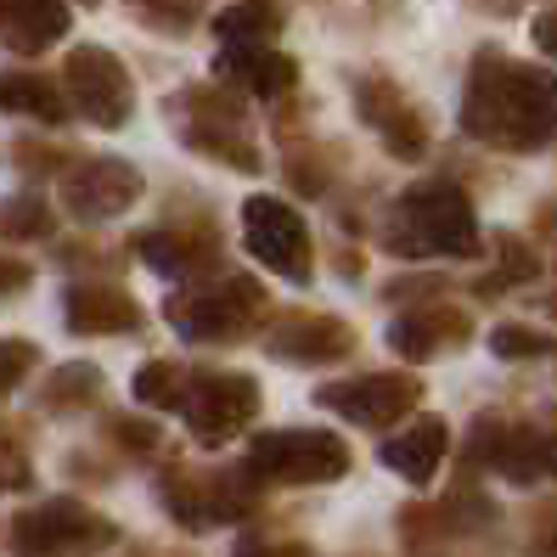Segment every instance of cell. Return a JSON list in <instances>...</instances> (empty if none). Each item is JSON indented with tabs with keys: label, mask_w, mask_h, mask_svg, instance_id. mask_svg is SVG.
Returning <instances> with one entry per match:
<instances>
[{
	"label": "cell",
	"mask_w": 557,
	"mask_h": 557,
	"mask_svg": "<svg viewBox=\"0 0 557 557\" xmlns=\"http://www.w3.org/2000/svg\"><path fill=\"white\" fill-rule=\"evenodd\" d=\"M113 434H119L124 445H136V450H152V445H158V429H152V422H129V417H119V422H113Z\"/></svg>",
	"instance_id": "obj_29"
},
{
	"label": "cell",
	"mask_w": 557,
	"mask_h": 557,
	"mask_svg": "<svg viewBox=\"0 0 557 557\" xmlns=\"http://www.w3.org/2000/svg\"><path fill=\"white\" fill-rule=\"evenodd\" d=\"M468 456H473V462H484V468H496L512 484L557 479V440L541 434V429H518V422L484 417L479 429H473V440H468Z\"/></svg>",
	"instance_id": "obj_9"
},
{
	"label": "cell",
	"mask_w": 557,
	"mask_h": 557,
	"mask_svg": "<svg viewBox=\"0 0 557 557\" xmlns=\"http://www.w3.org/2000/svg\"><path fill=\"white\" fill-rule=\"evenodd\" d=\"M417 377L406 372H372V377H344V383H321L315 388V406L338 411L349 422H360V429H388V422L411 417L417 406Z\"/></svg>",
	"instance_id": "obj_11"
},
{
	"label": "cell",
	"mask_w": 557,
	"mask_h": 557,
	"mask_svg": "<svg viewBox=\"0 0 557 557\" xmlns=\"http://www.w3.org/2000/svg\"><path fill=\"white\" fill-rule=\"evenodd\" d=\"M490 349H496L502 360H535V355H557V338L507 321V326H496V333H490Z\"/></svg>",
	"instance_id": "obj_27"
},
{
	"label": "cell",
	"mask_w": 557,
	"mask_h": 557,
	"mask_svg": "<svg viewBox=\"0 0 557 557\" xmlns=\"http://www.w3.org/2000/svg\"><path fill=\"white\" fill-rule=\"evenodd\" d=\"M96 395H102V372L85 367V360L62 367V372L46 383V406H51V411H74V406H85V400H96Z\"/></svg>",
	"instance_id": "obj_25"
},
{
	"label": "cell",
	"mask_w": 557,
	"mask_h": 557,
	"mask_svg": "<svg viewBox=\"0 0 557 557\" xmlns=\"http://www.w3.org/2000/svg\"><path fill=\"white\" fill-rule=\"evenodd\" d=\"M62 35H69L62 0H0V40L12 51H46Z\"/></svg>",
	"instance_id": "obj_17"
},
{
	"label": "cell",
	"mask_w": 557,
	"mask_h": 557,
	"mask_svg": "<svg viewBox=\"0 0 557 557\" xmlns=\"http://www.w3.org/2000/svg\"><path fill=\"white\" fill-rule=\"evenodd\" d=\"M462 338H468V321L450 310H411L388 326V349L400 360H429L440 344H462Z\"/></svg>",
	"instance_id": "obj_20"
},
{
	"label": "cell",
	"mask_w": 557,
	"mask_h": 557,
	"mask_svg": "<svg viewBox=\"0 0 557 557\" xmlns=\"http://www.w3.org/2000/svg\"><path fill=\"white\" fill-rule=\"evenodd\" d=\"M57 232V214L51 203L40 198V191H17V198L0 203V237H12V243H40Z\"/></svg>",
	"instance_id": "obj_22"
},
{
	"label": "cell",
	"mask_w": 557,
	"mask_h": 557,
	"mask_svg": "<svg viewBox=\"0 0 557 557\" xmlns=\"http://www.w3.org/2000/svg\"><path fill=\"white\" fill-rule=\"evenodd\" d=\"M214 74L232 85L237 96H287L293 85H299L293 57H282L271 40H225Z\"/></svg>",
	"instance_id": "obj_14"
},
{
	"label": "cell",
	"mask_w": 557,
	"mask_h": 557,
	"mask_svg": "<svg viewBox=\"0 0 557 557\" xmlns=\"http://www.w3.org/2000/svg\"><path fill=\"white\" fill-rule=\"evenodd\" d=\"M136 198H141V175L119 158H90L69 175V186H62V203H69V214L85 220V225L124 214Z\"/></svg>",
	"instance_id": "obj_13"
},
{
	"label": "cell",
	"mask_w": 557,
	"mask_h": 557,
	"mask_svg": "<svg viewBox=\"0 0 557 557\" xmlns=\"http://www.w3.org/2000/svg\"><path fill=\"white\" fill-rule=\"evenodd\" d=\"M265 349H271L276 360H299V367H315V360H338V355H349V349H355V333H349V321H338V315H305V310H287V315H276Z\"/></svg>",
	"instance_id": "obj_15"
},
{
	"label": "cell",
	"mask_w": 557,
	"mask_h": 557,
	"mask_svg": "<svg viewBox=\"0 0 557 557\" xmlns=\"http://www.w3.org/2000/svg\"><path fill=\"white\" fill-rule=\"evenodd\" d=\"M35 360L40 349L35 344H23V338H0V395H12V388L35 372Z\"/></svg>",
	"instance_id": "obj_28"
},
{
	"label": "cell",
	"mask_w": 557,
	"mask_h": 557,
	"mask_svg": "<svg viewBox=\"0 0 557 557\" xmlns=\"http://www.w3.org/2000/svg\"><path fill=\"white\" fill-rule=\"evenodd\" d=\"M535 46H541V51H557V7H552L546 17H535Z\"/></svg>",
	"instance_id": "obj_31"
},
{
	"label": "cell",
	"mask_w": 557,
	"mask_h": 557,
	"mask_svg": "<svg viewBox=\"0 0 557 557\" xmlns=\"http://www.w3.org/2000/svg\"><path fill=\"white\" fill-rule=\"evenodd\" d=\"M237 557H299V552H293V546H287V552H276V546H259V541H243V546H237Z\"/></svg>",
	"instance_id": "obj_32"
},
{
	"label": "cell",
	"mask_w": 557,
	"mask_h": 557,
	"mask_svg": "<svg viewBox=\"0 0 557 557\" xmlns=\"http://www.w3.org/2000/svg\"><path fill=\"white\" fill-rule=\"evenodd\" d=\"M113 541V523L79 502H46L12 523L17 557H90Z\"/></svg>",
	"instance_id": "obj_5"
},
{
	"label": "cell",
	"mask_w": 557,
	"mask_h": 557,
	"mask_svg": "<svg viewBox=\"0 0 557 557\" xmlns=\"http://www.w3.org/2000/svg\"><path fill=\"white\" fill-rule=\"evenodd\" d=\"M85 7H96V0H85Z\"/></svg>",
	"instance_id": "obj_34"
},
{
	"label": "cell",
	"mask_w": 557,
	"mask_h": 557,
	"mask_svg": "<svg viewBox=\"0 0 557 557\" xmlns=\"http://www.w3.org/2000/svg\"><path fill=\"white\" fill-rule=\"evenodd\" d=\"M377 243L388 253H400V259H429V253L473 259L484 248L479 214H473V203L450 181H422V186L400 191L395 209H388V220H383Z\"/></svg>",
	"instance_id": "obj_2"
},
{
	"label": "cell",
	"mask_w": 557,
	"mask_h": 557,
	"mask_svg": "<svg viewBox=\"0 0 557 557\" xmlns=\"http://www.w3.org/2000/svg\"><path fill=\"white\" fill-rule=\"evenodd\" d=\"M186 141L243 175H259V152L243 129V108L232 102V90H209V85L186 90Z\"/></svg>",
	"instance_id": "obj_10"
},
{
	"label": "cell",
	"mask_w": 557,
	"mask_h": 557,
	"mask_svg": "<svg viewBox=\"0 0 557 557\" xmlns=\"http://www.w3.org/2000/svg\"><path fill=\"white\" fill-rule=\"evenodd\" d=\"M129 12H136L147 28H163V35H186V28L198 23V0H129Z\"/></svg>",
	"instance_id": "obj_26"
},
{
	"label": "cell",
	"mask_w": 557,
	"mask_h": 557,
	"mask_svg": "<svg viewBox=\"0 0 557 557\" xmlns=\"http://www.w3.org/2000/svg\"><path fill=\"white\" fill-rule=\"evenodd\" d=\"M383 462L395 468L400 479H411V484H429L440 473V462H445V422H434V417L411 422L406 434H395L383 445Z\"/></svg>",
	"instance_id": "obj_19"
},
{
	"label": "cell",
	"mask_w": 557,
	"mask_h": 557,
	"mask_svg": "<svg viewBox=\"0 0 557 557\" xmlns=\"http://www.w3.org/2000/svg\"><path fill=\"white\" fill-rule=\"evenodd\" d=\"M259 310V287L248 276H225L214 287H191L170 299L175 333L191 344H237L248 338V315Z\"/></svg>",
	"instance_id": "obj_4"
},
{
	"label": "cell",
	"mask_w": 557,
	"mask_h": 557,
	"mask_svg": "<svg viewBox=\"0 0 557 557\" xmlns=\"http://www.w3.org/2000/svg\"><path fill=\"white\" fill-rule=\"evenodd\" d=\"M62 85H69L74 108H79L90 124H102V129H119V124L129 119V108H136V90H129L124 62H119L108 46H79V51H69Z\"/></svg>",
	"instance_id": "obj_8"
},
{
	"label": "cell",
	"mask_w": 557,
	"mask_h": 557,
	"mask_svg": "<svg viewBox=\"0 0 557 557\" xmlns=\"http://www.w3.org/2000/svg\"><path fill=\"white\" fill-rule=\"evenodd\" d=\"M243 243H248V253L259 259V265L287 276V282H310V271H315L305 220L293 214L282 198H265V191L243 203Z\"/></svg>",
	"instance_id": "obj_6"
},
{
	"label": "cell",
	"mask_w": 557,
	"mask_h": 557,
	"mask_svg": "<svg viewBox=\"0 0 557 557\" xmlns=\"http://www.w3.org/2000/svg\"><path fill=\"white\" fill-rule=\"evenodd\" d=\"M186 429L198 434L203 445H225L232 434H243L253 411H259V383L243 372H198L186 383Z\"/></svg>",
	"instance_id": "obj_7"
},
{
	"label": "cell",
	"mask_w": 557,
	"mask_h": 557,
	"mask_svg": "<svg viewBox=\"0 0 557 557\" xmlns=\"http://www.w3.org/2000/svg\"><path fill=\"white\" fill-rule=\"evenodd\" d=\"M220 40H276L282 35V7L271 0H237V7H225L214 17Z\"/></svg>",
	"instance_id": "obj_23"
},
{
	"label": "cell",
	"mask_w": 557,
	"mask_h": 557,
	"mask_svg": "<svg viewBox=\"0 0 557 557\" xmlns=\"http://www.w3.org/2000/svg\"><path fill=\"white\" fill-rule=\"evenodd\" d=\"M0 113H23V119L62 124V119H69V102H62V90L46 74L7 69V74H0Z\"/></svg>",
	"instance_id": "obj_21"
},
{
	"label": "cell",
	"mask_w": 557,
	"mask_h": 557,
	"mask_svg": "<svg viewBox=\"0 0 557 557\" xmlns=\"http://www.w3.org/2000/svg\"><path fill=\"white\" fill-rule=\"evenodd\" d=\"M28 287V265H17V259H0V299L7 293H23Z\"/></svg>",
	"instance_id": "obj_30"
},
{
	"label": "cell",
	"mask_w": 557,
	"mask_h": 557,
	"mask_svg": "<svg viewBox=\"0 0 557 557\" xmlns=\"http://www.w3.org/2000/svg\"><path fill=\"white\" fill-rule=\"evenodd\" d=\"M462 129L502 152H541L557 141V79L535 62L479 51L468 69Z\"/></svg>",
	"instance_id": "obj_1"
},
{
	"label": "cell",
	"mask_w": 557,
	"mask_h": 557,
	"mask_svg": "<svg viewBox=\"0 0 557 557\" xmlns=\"http://www.w3.org/2000/svg\"><path fill=\"white\" fill-rule=\"evenodd\" d=\"M62 315L74 333H136L141 326V305L113 282H74L62 299Z\"/></svg>",
	"instance_id": "obj_16"
},
{
	"label": "cell",
	"mask_w": 557,
	"mask_h": 557,
	"mask_svg": "<svg viewBox=\"0 0 557 557\" xmlns=\"http://www.w3.org/2000/svg\"><path fill=\"white\" fill-rule=\"evenodd\" d=\"M136 253L147 259L152 271L186 276V282H198V276L214 265V243H209V237H186V232H170V225L141 232V237H136Z\"/></svg>",
	"instance_id": "obj_18"
},
{
	"label": "cell",
	"mask_w": 557,
	"mask_h": 557,
	"mask_svg": "<svg viewBox=\"0 0 557 557\" xmlns=\"http://www.w3.org/2000/svg\"><path fill=\"white\" fill-rule=\"evenodd\" d=\"M355 113H360V124L372 129V136L383 141V152L388 158H422L429 152V124H422V113H411V102L388 85V79H360V90H355Z\"/></svg>",
	"instance_id": "obj_12"
},
{
	"label": "cell",
	"mask_w": 557,
	"mask_h": 557,
	"mask_svg": "<svg viewBox=\"0 0 557 557\" xmlns=\"http://www.w3.org/2000/svg\"><path fill=\"white\" fill-rule=\"evenodd\" d=\"M552 315H557V287H552Z\"/></svg>",
	"instance_id": "obj_33"
},
{
	"label": "cell",
	"mask_w": 557,
	"mask_h": 557,
	"mask_svg": "<svg viewBox=\"0 0 557 557\" xmlns=\"http://www.w3.org/2000/svg\"><path fill=\"white\" fill-rule=\"evenodd\" d=\"M248 473L276 484H326L349 473V445L321 429H276L248 445Z\"/></svg>",
	"instance_id": "obj_3"
},
{
	"label": "cell",
	"mask_w": 557,
	"mask_h": 557,
	"mask_svg": "<svg viewBox=\"0 0 557 557\" xmlns=\"http://www.w3.org/2000/svg\"><path fill=\"white\" fill-rule=\"evenodd\" d=\"M186 367H175V360H147V367L136 372V400L141 406H158V411H175L186 400Z\"/></svg>",
	"instance_id": "obj_24"
}]
</instances>
